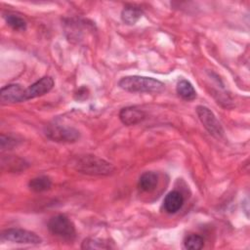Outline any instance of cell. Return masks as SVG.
Wrapping results in <instances>:
<instances>
[{"label": "cell", "mask_w": 250, "mask_h": 250, "mask_svg": "<svg viewBox=\"0 0 250 250\" xmlns=\"http://www.w3.org/2000/svg\"><path fill=\"white\" fill-rule=\"evenodd\" d=\"M118 86L131 93H158L165 87L164 83L157 79L140 75L125 76L119 80Z\"/></svg>", "instance_id": "obj_1"}, {"label": "cell", "mask_w": 250, "mask_h": 250, "mask_svg": "<svg viewBox=\"0 0 250 250\" xmlns=\"http://www.w3.org/2000/svg\"><path fill=\"white\" fill-rule=\"evenodd\" d=\"M75 169L83 174L91 176H107L113 173L114 166L95 155H83L77 158Z\"/></svg>", "instance_id": "obj_2"}, {"label": "cell", "mask_w": 250, "mask_h": 250, "mask_svg": "<svg viewBox=\"0 0 250 250\" xmlns=\"http://www.w3.org/2000/svg\"><path fill=\"white\" fill-rule=\"evenodd\" d=\"M50 232L65 240H72L76 236V230L73 223L64 215H56L48 222Z\"/></svg>", "instance_id": "obj_3"}, {"label": "cell", "mask_w": 250, "mask_h": 250, "mask_svg": "<svg viewBox=\"0 0 250 250\" xmlns=\"http://www.w3.org/2000/svg\"><path fill=\"white\" fill-rule=\"evenodd\" d=\"M1 239L19 244H40L42 238L35 232L22 229H8L2 231Z\"/></svg>", "instance_id": "obj_4"}, {"label": "cell", "mask_w": 250, "mask_h": 250, "mask_svg": "<svg viewBox=\"0 0 250 250\" xmlns=\"http://www.w3.org/2000/svg\"><path fill=\"white\" fill-rule=\"evenodd\" d=\"M45 135L50 140L60 143H73L80 137L78 130L62 125H49L45 128Z\"/></svg>", "instance_id": "obj_5"}, {"label": "cell", "mask_w": 250, "mask_h": 250, "mask_svg": "<svg viewBox=\"0 0 250 250\" xmlns=\"http://www.w3.org/2000/svg\"><path fill=\"white\" fill-rule=\"evenodd\" d=\"M196 113L204 128L210 133V135L217 139H221L224 136V129L221 123L208 107L198 105L196 107Z\"/></svg>", "instance_id": "obj_6"}, {"label": "cell", "mask_w": 250, "mask_h": 250, "mask_svg": "<svg viewBox=\"0 0 250 250\" xmlns=\"http://www.w3.org/2000/svg\"><path fill=\"white\" fill-rule=\"evenodd\" d=\"M54 87V80L50 76H44L31 84L24 91V100H31L49 93Z\"/></svg>", "instance_id": "obj_7"}, {"label": "cell", "mask_w": 250, "mask_h": 250, "mask_svg": "<svg viewBox=\"0 0 250 250\" xmlns=\"http://www.w3.org/2000/svg\"><path fill=\"white\" fill-rule=\"evenodd\" d=\"M24 91L20 84H9L1 89L0 100L2 103H21L24 100Z\"/></svg>", "instance_id": "obj_8"}, {"label": "cell", "mask_w": 250, "mask_h": 250, "mask_svg": "<svg viewBox=\"0 0 250 250\" xmlns=\"http://www.w3.org/2000/svg\"><path fill=\"white\" fill-rule=\"evenodd\" d=\"M146 117L144 110L136 106H127L120 110L119 118L124 125L131 126L142 122Z\"/></svg>", "instance_id": "obj_9"}, {"label": "cell", "mask_w": 250, "mask_h": 250, "mask_svg": "<svg viewBox=\"0 0 250 250\" xmlns=\"http://www.w3.org/2000/svg\"><path fill=\"white\" fill-rule=\"evenodd\" d=\"M184 205V196L177 190H172L165 196L163 206L167 213L174 214L178 212Z\"/></svg>", "instance_id": "obj_10"}, {"label": "cell", "mask_w": 250, "mask_h": 250, "mask_svg": "<svg viewBox=\"0 0 250 250\" xmlns=\"http://www.w3.org/2000/svg\"><path fill=\"white\" fill-rule=\"evenodd\" d=\"M158 185V174L153 171H146L143 173L138 182V188L144 192L153 191Z\"/></svg>", "instance_id": "obj_11"}, {"label": "cell", "mask_w": 250, "mask_h": 250, "mask_svg": "<svg viewBox=\"0 0 250 250\" xmlns=\"http://www.w3.org/2000/svg\"><path fill=\"white\" fill-rule=\"evenodd\" d=\"M143 16V11L134 6H127L121 12V20L128 25L135 24Z\"/></svg>", "instance_id": "obj_12"}, {"label": "cell", "mask_w": 250, "mask_h": 250, "mask_svg": "<svg viewBox=\"0 0 250 250\" xmlns=\"http://www.w3.org/2000/svg\"><path fill=\"white\" fill-rule=\"evenodd\" d=\"M178 95L186 100V101H192L196 98V91L191 85V83L186 79H182L177 83L176 87Z\"/></svg>", "instance_id": "obj_13"}, {"label": "cell", "mask_w": 250, "mask_h": 250, "mask_svg": "<svg viewBox=\"0 0 250 250\" xmlns=\"http://www.w3.org/2000/svg\"><path fill=\"white\" fill-rule=\"evenodd\" d=\"M28 187L31 190L35 192H42L51 188L52 181L50 180L49 177L40 176L30 180L28 183Z\"/></svg>", "instance_id": "obj_14"}, {"label": "cell", "mask_w": 250, "mask_h": 250, "mask_svg": "<svg viewBox=\"0 0 250 250\" xmlns=\"http://www.w3.org/2000/svg\"><path fill=\"white\" fill-rule=\"evenodd\" d=\"M5 20L7 24L17 31H23L26 29V21L23 18L19 15L9 13L5 16Z\"/></svg>", "instance_id": "obj_15"}, {"label": "cell", "mask_w": 250, "mask_h": 250, "mask_svg": "<svg viewBox=\"0 0 250 250\" xmlns=\"http://www.w3.org/2000/svg\"><path fill=\"white\" fill-rule=\"evenodd\" d=\"M204 245V239L198 234H189L184 240V247L189 250L201 249Z\"/></svg>", "instance_id": "obj_16"}, {"label": "cell", "mask_w": 250, "mask_h": 250, "mask_svg": "<svg viewBox=\"0 0 250 250\" xmlns=\"http://www.w3.org/2000/svg\"><path fill=\"white\" fill-rule=\"evenodd\" d=\"M82 249H109L111 246L108 242L98 238H86L82 242Z\"/></svg>", "instance_id": "obj_17"}, {"label": "cell", "mask_w": 250, "mask_h": 250, "mask_svg": "<svg viewBox=\"0 0 250 250\" xmlns=\"http://www.w3.org/2000/svg\"><path fill=\"white\" fill-rule=\"evenodd\" d=\"M1 148L4 149H11L14 146H16L18 145V142L16 139L10 137V136H5V135H1Z\"/></svg>", "instance_id": "obj_18"}]
</instances>
